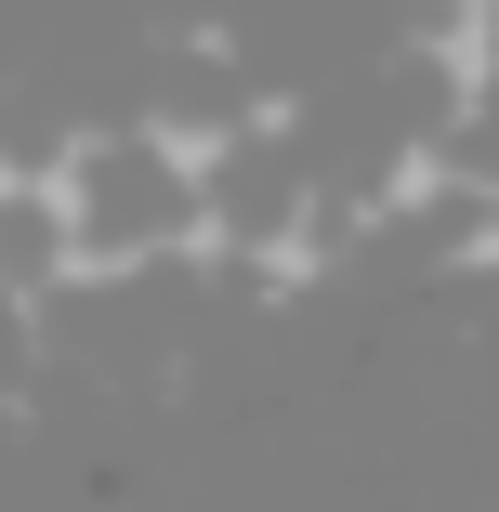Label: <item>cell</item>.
<instances>
[{
	"label": "cell",
	"instance_id": "cell-1",
	"mask_svg": "<svg viewBox=\"0 0 499 512\" xmlns=\"http://www.w3.org/2000/svg\"><path fill=\"white\" fill-rule=\"evenodd\" d=\"M53 224H66L92 263H132V250H158V237H197V145H171V132H145V119H106V132L66 158Z\"/></svg>",
	"mask_w": 499,
	"mask_h": 512
}]
</instances>
